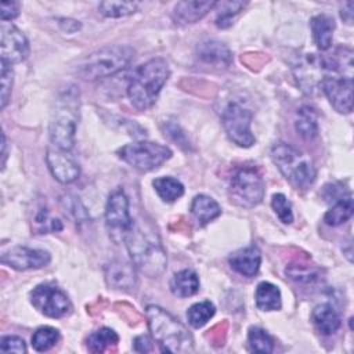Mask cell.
Returning <instances> with one entry per match:
<instances>
[{
	"mask_svg": "<svg viewBox=\"0 0 354 354\" xmlns=\"http://www.w3.org/2000/svg\"><path fill=\"white\" fill-rule=\"evenodd\" d=\"M133 266L149 278L159 277L167 264L166 252L155 228L147 221L133 223L124 235Z\"/></svg>",
	"mask_w": 354,
	"mask_h": 354,
	"instance_id": "obj_1",
	"label": "cell"
},
{
	"mask_svg": "<svg viewBox=\"0 0 354 354\" xmlns=\"http://www.w3.org/2000/svg\"><path fill=\"white\" fill-rule=\"evenodd\" d=\"M79 90L75 84H68L58 93L50 118L48 136L54 147L64 151L72 149L79 120Z\"/></svg>",
	"mask_w": 354,
	"mask_h": 354,
	"instance_id": "obj_2",
	"label": "cell"
},
{
	"mask_svg": "<svg viewBox=\"0 0 354 354\" xmlns=\"http://www.w3.org/2000/svg\"><path fill=\"white\" fill-rule=\"evenodd\" d=\"M148 328L153 340L163 353L187 354L194 351V339L184 324L159 306H148L145 310Z\"/></svg>",
	"mask_w": 354,
	"mask_h": 354,
	"instance_id": "obj_3",
	"label": "cell"
},
{
	"mask_svg": "<svg viewBox=\"0 0 354 354\" xmlns=\"http://www.w3.org/2000/svg\"><path fill=\"white\" fill-rule=\"evenodd\" d=\"M169 76L170 69L163 58H152L138 66L127 86V95L131 105L138 111L149 109L155 104Z\"/></svg>",
	"mask_w": 354,
	"mask_h": 354,
	"instance_id": "obj_4",
	"label": "cell"
},
{
	"mask_svg": "<svg viewBox=\"0 0 354 354\" xmlns=\"http://www.w3.org/2000/svg\"><path fill=\"white\" fill-rule=\"evenodd\" d=\"M136 50L130 46H105L84 57L76 66V73L84 80H98L124 69L134 58Z\"/></svg>",
	"mask_w": 354,
	"mask_h": 354,
	"instance_id": "obj_5",
	"label": "cell"
},
{
	"mask_svg": "<svg viewBox=\"0 0 354 354\" xmlns=\"http://www.w3.org/2000/svg\"><path fill=\"white\" fill-rule=\"evenodd\" d=\"M271 159L293 187L306 189L315 181L317 170L313 160L296 147L286 142L275 144L271 148Z\"/></svg>",
	"mask_w": 354,
	"mask_h": 354,
	"instance_id": "obj_6",
	"label": "cell"
},
{
	"mask_svg": "<svg viewBox=\"0 0 354 354\" xmlns=\"http://www.w3.org/2000/svg\"><path fill=\"white\" fill-rule=\"evenodd\" d=\"M118 155L131 167L140 171H151L170 159L171 151L169 147L158 142L137 141L119 148Z\"/></svg>",
	"mask_w": 354,
	"mask_h": 354,
	"instance_id": "obj_7",
	"label": "cell"
},
{
	"mask_svg": "<svg viewBox=\"0 0 354 354\" xmlns=\"http://www.w3.org/2000/svg\"><path fill=\"white\" fill-rule=\"evenodd\" d=\"M230 191L238 205L252 207L259 205L264 198V180L256 167L242 166L232 174Z\"/></svg>",
	"mask_w": 354,
	"mask_h": 354,
	"instance_id": "obj_8",
	"label": "cell"
},
{
	"mask_svg": "<svg viewBox=\"0 0 354 354\" xmlns=\"http://www.w3.org/2000/svg\"><path fill=\"white\" fill-rule=\"evenodd\" d=\"M221 123L230 140L236 145L249 148L254 144L256 140L250 130L252 112L241 104L230 102L221 113Z\"/></svg>",
	"mask_w": 354,
	"mask_h": 354,
	"instance_id": "obj_9",
	"label": "cell"
},
{
	"mask_svg": "<svg viewBox=\"0 0 354 354\" xmlns=\"http://www.w3.org/2000/svg\"><path fill=\"white\" fill-rule=\"evenodd\" d=\"M30 301L37 311L50 318H62L72 311V303L68 296L50 283L37 285L30 293Z\"/></svg>",
	"mask_w": 354,
	"mask_h": 354,
	"instance_id": "obj_10",
	"label": "cell"
},
{
	"mask_svg": "<svg viewBox=\"0 0 354 354\" xmlns=\"http://www.w3.org/2000/svg\"><path fill=\"white\" fill-rule=\"evenodd\" d=\"M319 86L339 113H350L353 111V77L328 73L322 77Z\"/></svg>",
	"mask_w": 354,
	"mask_h": 354,
	"instance_id": "obj_11",
	"label": "cell"
},
{
	"mask_svg": "<svg viewBox=\"0 0 354 354\" xmlns=\"http://www.w3.org/2000/svg\"><path fill=\"white\" fill-rule=\"evenodd\" d=\"M50 260L51 256L47 250L26 246H15L1 254V263L18 271L43 268L50 263Z\"/></svg>",
	"mask_w": 354,
	"mask_h": 354,
	"instance_id": "obj_12",
	"label": "cell"
},
{
	"mask_svg": "<svg viewBox=\"0 0 354 354\" xmlns=\"http://www.w3.org/2000/svg\"><path fill=\"white\" fill-rule=\"evenodd\" d=\"M105 221L112 231L122 232L123 236L131 228L134 221L129 212V198L122 188L111 192L105 206Z\"/></svg>",
	"mask_w": 354,
	"mask_h": 354,
	"instance_id": "obj_13",
	"label": "cell"
},
{
	"mask_svg": "<svg viewBox=\"0 0 354 354\" xmlns=\"http://www.w3.org/2000/svg\"><path fill=\"white\" fill-rule=\"evenodd\" d=\"M29 55L26 36L14 25H1V62L19 64Z\"/></svg>",
	"mask_w": 354,
	"mask_h": 354,
	"instance_id": "obj_14",
	"label": "cell"
},
{
	"mask_svg": "<svg viewBox=\"0 0 354 354\" xmlns=\"http://www.w3.org/2000/svg\"><path fill=\"white\" fill-rule=\"evenodd\" d=\"M46 162L54 178L62 184L73 183L80 174V167L69 151H64L57 147L48 148Z\"/></svg>",
	"mask_w": 354,
	"mask_h": 354,
	"instance_id": "obj_15",
	"label": "cell"
},
{
	"mask_svg": "<svg viewBox=\"0 0 354 354\" xmlns=\"http://www.w3.org/2000/svg\"><path fill=\"white\" fill-rule=\"evenodd\" d=\"M216 7V1H178L171 12V17L176 24L188 25L195 24L202 19L210 10Z\"/></svg>",
	"mask_w": 354,
	"mask_h": 354,
	"instance_id": "obj_16",
	"label": "cell"
},
{
	"mask_svg": "<svg viewBox=\"0 0 354 354\" xmlns=\"http://www.w3.org/2000/svg\"><path fill=\"white\" fill-rule=\"evenodd\" d=\"M228 263L234 271L243 277H254L259 272L261 263V253L257 246H248L235 250L230 257Z\"/></svg>",
	"mask_w": 354,
	"mask_h": 354,
	"instance_id": "obj_17",
	"label": "cell"
},
{
	"mask_svg": "<svg viewBox=\"0 0 354 354\" xmlns=\"http://www.w3.org/2000/svg\"><path fill=\"white\" fill-rule=\"evenodd\" d=\"M198 58L212 68H227L232 61L230 48L217 40H206L198 47Z\"/></svg>",
	"mask_w": 354,
	"mask_h": 354,
	"instance_id": "obj_18",
	"label": "cell"
},
{
	"mask_svg": "<svg viewBox=\"0 0 354 354\" xmlns=\"http://www.w3.org/2000/svg\"><path fill=\"white\" fill-rule=\"evenodd\" d=\"M105 278L109 286L119 290H130L137 285L136 267L126 261H112L108 264Z\"/></svg>",
	"mask_w": 354,
	"mask_h": 354,
	"instance_id": "obj_19",
	"label": "cell"
},
{
	"mask_svg": "<svg viewBox=\"0 0 354 354\" xmlns=\"http://www.w3.org/2000/svg\"><path fill=\"white\" fill-rule=\"evenodd\" d=\"M313 324L315 325L317 330L322 335H332L340 328V317L335 307L330 304H319L313 310L311 314Z\"/></svg>",
	"mask_w": 354,
	"mask_h": 354,
	"instance_id": "obj_20",
	"label": "cell"
},
{
	"mask_svg": "<svg viewBox=\"0 0 354 354\" xmlns=\"http://www.w3.org/2000/svg\"><path fill=\"white\" fill-rule=\"evenodd\" d=\"M311 30L315 44L319 50L325 51L332 46V37L335 30V21L326 14H319L311 18Z\"/></svg>",
	"mask_w": 354,
	"mask_h": 354,
	"instance_id": "obj_21",
	"label": "cell"
},
{
	"mask_svg": "<svg viewBox=\"0 0 354 354\" xmlns=\"http://www.w3.org/2000/svg\"><path fill=\"white\" fill-rule=\"evenodd\" d=\"M170 290L178 297H188L199 290V278L194 270L185 268L176 272L170 281Z\"/></svg>",
	"mask_w": 354,
	"mask_h": 354,
	"instance_id": "obj_22",
	"label": "cell"
},
{
	"mask_svg": "<svg viewBox=\"0 0 354 354\" xmlns=\"http://www.w3.org/2000/svg\"><path fill=\"white\" fill-rule=\"evenodd\" d=\"M191 212L201 225H206L221 214L218 203L207 195H196L191 205Z\"/></svg>",
	"mask_w": 354,
	"mask_h": 354,
	"instance_id": "obj_23",
	"label": "cell"
},
{
	"mask_svg": "<svg viewBox=\"0 0 354 354\" xmlns=\"http://www.w3.org/2000/svg\"><path fill=\"white\" fill-rule=\"evenodd\" d=\"M257 308L263 311H274L281 308V292L271 282H260L254 292Z\"/></svg>",
	"mask_w": 354,
	"mask_h": 354,
	"instance_id": "obj_24",
	"label": "cell"
},
{
	"mask_svg": "<svg viewBox=\"0 0 354 354\" xmlns=\"http://www.w3.org/2000/svg\"><path fill=\"white\" fill-rule=\"evenodd\" d=\"M354 212V203H353V196L348 192L347 195H343L340 199L335 202V205L325 213L324 221L328 225L336 227L343 223H346Z\"/></svg>",
	"mask_w": 354,
	"mask_h": 354,
	"instance_id": "obj_25",
	"label": "cell"
},
{
	"mask_svg": "<svg viewBox=\"0 0 354 354\" xmlns=\"http://www.w3.org/2000/svg\"><path fill=\"white\" fill-rule=\"evenodd\" d=\"M296 131L306 140H313L318 136V118L311 106H301L297 109L295 120Z\"/></svg>",
	"mask_w": 354,
	"mask_h": 354,
	"instance_id": "obj_26",
	"label": "cell"
},
{
	"mask_svg": "<svg viewBox=\"0 0 354 354\" xmlns=\"http://www.w3.org/2000/svg\"><path fill=\"white\" fill-rule=\"evenodd\" d=\"M119 342L118 333L111 328H100L88 335L86 343L87 348L91 353H102L111 346H116Z\"/></svg>",
	"mask_w": 354,
	"mask_h": 354,
	"instance_id": "obj_27",
	"label": "cell"
},
{
	"mask_svg": "<svg viewBox=\"0 0 354 354\" xmlns=\"http://www.w3.org/2000/svg\"><path fill=\"white\" fill-rule=\"evenodd\" d=\"M152 185L156 191V194L165 201V202H174L184 194V185L174 177L166 176V177H158L152 181Z\"/></svg>",
	"mask_w": 354,
	"mask_h": 354,
	"instance_id": "obj_28",
	"label": "cell"
},
{
	"mask_svg": "<svg viewBox=\"0 0 354 354\" xmlns=\"http://www.w3.org/2000/svg\"><path fill=\"white\" fill-rule=\"evenodd\" d=\"M216 313L214 304L210 300H203L192 304L187 311L188 324L192 328H202Z\"/></svg>",
	"mask_w": 354,
	"mask_h": 354,
	"instance_id": "obj_29",
	"label": "cell"
},
{
	"mask_svg": "<svg viewBox=\"0 0 354 354\" xmlns=\"http://www.w3.org/2000/svg\"><path fill=\"white\" fill-rule=\"evenodd\" d=\"M248 343L253 353L270 354L274 350L272 337L261 328L252 326L248 333Z\"/></svg>",
	"mask_w": 354,
	"mask_h": 354,
	"instance_id": "obj_30",
	"label": "cell"
},
{
	"mask_svg": "<svg viewBox=\"0 0 354 354\" xmlns=\"http://www.w3.org/2000/svg\"><path fill=\"white\" fill-rule=\"evenodd\" d=\"M59 340L58 329L53 326H40L32 336V347L36 351H47Z\"/></svg>",
	"mask_w": 354,
	"mask_h": 354,
	"instance_id": "obj_31",
	"label": "cell"
},
{
	"mask_svg": "<svg viewBox=\"0 0 354 354\" xmlns=\"http://www.w3.org/2000/svg\"><path fill=\"white\" fill-rule=\"evenodd\" d=\"M137 1H101L98 10L102 15L109 18H120L131 15L137 11Z\"/></svg>",
	"mask_w": 354,
	"mask_h": 354,
	"instance_id": "obj_32",
	"label": "cell"
},
{
	"mask_svg": "<svg viewBox=\"0 0 354 354\" xmlns=\"http://www.w3.org/2000/svg\"><path fill=\"white\" fill-rule=\"evenodd\" d=\"M285 274L297 283H313L319 278V271L310 266L290 264L286 267Z\"/></svg>",
	"mask_w": 354,
	"mask_h": 354,
	"instance_id": "obj_33",
	"label": "cell"
},
{
	"mask_svg": "<svg viewBox=\"0 0 354 354\" xmlns=\"http://www.w3.org/2000/svg\"><path fill=\"white\" fill-rule=\"evenodd\" d=\"M246 3L243 1H221L217 3L216 7H220V12L216 18V25L218 28H228L232 25V17L236 15Z\"/></svg>",
	"mask_w": 354,
	"mask_h": 354,
	"instance_id": "obj_34",
	"label": "cell"
},
{
	"mask_svg": "<svg viewBox=\"0 0 354 354\" xmlns=\"http://www.w3.org/2000/svg\"><path fill=\"white\" fill-rule=\"evenodd\" d=\"M35 227L39 231V234H44V232H57L61 231L64 228L61 220L54 218L48 214L47 209H40L37 210L36 216H35Z\"/></svg>",
	"mask_w": 354,
	"mask_h": 354,
	"instance_id": "obj_35",
	"label": "cell"
},
{
	"mask_svg": "<svg viewBox=\"0 0 354 354\" xmlns=\"http://www.w3.org/2000/svg\"><path fill=\"white\" fill-rule=\"evenodd\" d=\"M271 206H272L275 214L278 216V218L283 224H290L293 221L292 205L283 194H274L272 199H271Z\"/></svg>",
	"mask_w": 354,
	"mask_h": 354,
	"instance_id": "obj_36",
	"label": "cell"
},
{
	"mask_svg": "<svg viewBox=\"0 0 354 354\" xmlns=\"http://www.w3.org/2000/svg\"><path fill=\"white\" fill-rule=\"evenodd\" d=\"M1 101L0 108L4 109L6 105L10 101L11 97V88H12V71L11 66L1 62Z\"/></svg>",
	"mask_w": 354,
	"mask_h": 354,
	"instance_id": "obj_37",
	"label": "cell"
},
{
	"mask_svg": "<svg viewBox=\"0 0 354 354\" xmlns=\"http://www.w3.org/2000/svg\"><path fill=\"white\" fill-rule=\"evenodd\" d=\"M0 350L3 353H26L24 339L18 336H3L0 340Z\"/></svg>",
	"mask_w": 354,
	"mask_h": 354,
	"instance_id": "obj_38",
	"label": "cell"
},
{
	"mask_svg": "<svg viewBox=\"0 0 354 354\" xmlns=\"http://www.w3.org/2000/svg\"><path fill=\"white\" fill-rule=\"evenodd\" d=\"M19 15V6L15 1L0 3V17L3 21H12Z\"/></svg>",
	"mask_w": 354,
	"mask_h": 354,
	"instance_id": "obj_39",
	"label": "cell"
},
{
	"mask_svg": "<svg viewBox=\"0 0 354 354\" xmlns=\"http://www.w3.org/2000/svg\"><path fill=\"white\" fill-rule=\"evenodd\" d=\"M134 350L138 351V353H149V351H152V340L148 336H145V335L137 336L134 339Z\"/></svg>",
	"mask_w": 354,
	"mask_h": 354,
	"instance_id": "obj_40",
	"label": "cell"
},
{
	"mask_svg": "<svg viewBox=\"0 0 354 354\" xmlns=\"http://www.w3.org/2000/svg\"><path fill=\"white\" fill-rule=\"evenodd\" d=\"M177 130H178V126H177L176 123H169V124H167V127H166V133H165V134H167L170 138H173L177 144L188 147V142H187V140H185L184 134L177 136Z\"/></svg>",
	"mask_w": 354,
	"mask_h": 354,
	"instance_id": "obj_41",
	"label": "cell"
},
{
	"mask_svg": "<svg viewBox=\"0 0 354 354\" xmlns=\"http://www.w3.org/2000/svg\"><path fill=\"white\" fill-rule=\"evenodd\" d=\"M353 1H346L340 7V17L348 25L353 24Z\"/></svg>",
	"mask_w": 354,
	"mask_h": 354,
	"instance_id": "obj_42",
	"label": "cell"
},
{
	"mask_svg": "<svg viewBox=\"0 0 354 354\" xmlns=\"http://www.w3.org/2000/svg\"><path fill=\"white\" fill-rule=\"evenodd\" d=\"M59 26H61L64 30L69 32V33L76 32L77 29H80V24H79L77 21H73V19H65V18L59 19Z\"/></svg>",
	"mask_w": 354,
	"mask_h": 354,
	"instance_id": "obj_43",
	"label": "cell"
}]
</instances>
